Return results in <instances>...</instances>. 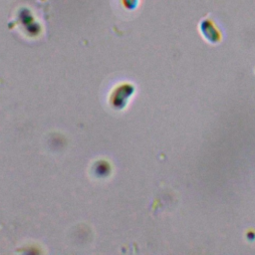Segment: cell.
Instances as JSON below:
<instances>
[{"mask_svg": "<svg viewBox=\"0 0 255 255\" xmlns=\"http://www.w3.org/2000/svg\"><path fill=\"white\" fill-rule=\"evenodd\" d=\"M123 4L128 10H132L138 5V0H123Z\"/></svg>", "mask_w": 255, "mask_h": 255, "instance_id": "obj_2", "label": "cell"}, {"mask_svg": "<svg viewBox=\"0 0 255 255\" xmlns=\"http://www.w3.org/2000/svg\"><path fill=\"white\" fill-rule=\"evenodd\" d=\"M200 31L202 33V35L209 41L212 43H217L220 41L221 38V34L219 32V30L217 29L216 25L214 24V22L208 18L203 19L200 22Z\"/></svg>", "mask_w": 255, "mask_h": 255, "instance_id": "obj_1", "label": "cell"}]
</instances>
